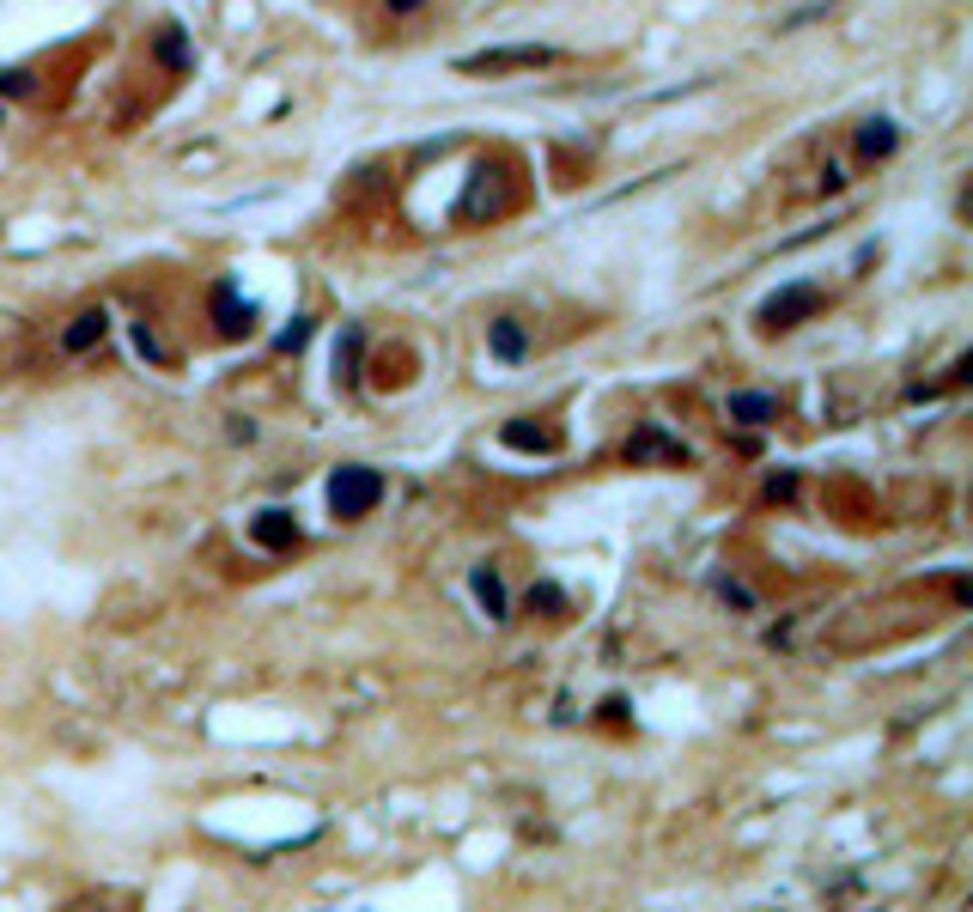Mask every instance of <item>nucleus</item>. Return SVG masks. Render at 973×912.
Here are the masks:
<instances>
[{"label":"nucleus","mask_w":973,"mask_h":912,"mask_svg":"<svg viewBox=\"0 0 973 912\" xmlns=\"http://www.w3.org/2000/svg\"><path fill=\"white\" fill-rule=\"evenodd\" d=\"M384 499V475L378 469H365V463H347V469H335L329 475V511L335 517H365L371 505H378Z\"/></svg>","instance_id":"nucleus-1"},{"label":"nucleus","mask_w":973,"mask_h":912,"mask_svg":"<svg viewBox=\"0 0 973 912\" xmlns=\"http://www.w3.org/2000/svg\"><path fill=\"white\" fill-rule=\"evenodd\" d=\"M821 311V292L815 286H785V292H773L761 311H755V323L767 329V335H779V329H797V323H809Z\"/></svg>","instance_id":"nucleus-2"},{"label":"nucleus","mask_w":973,"mask_h":912,"mask_svg":"<svg viewBox=\"0 0 973 912\" xmlns=\"http://www.w3.org/2000/svg\"><path fill=\"white\" fill-rule=\"evenodd\" d=\"M554 49L542 43H511V49H481V55H463L457 73H530V67H548Z\"/></svg>","instance_id":"nucleus-3"},{"label":"nucleus","mask_w":973,"mask_h":912,"mask_svg":"<svg viewBox=\"0 0 973 912\" xmlns=\"http://www.w3.org/2000/svg\"><path fill=\"white\" fill-rule=\"evenodd\" d=\"M213 323H219V335H226V341H238V335L256 329V304H244L232 280H219L213 286Z\"/></svg>","instance_id":"nucleus-4"},{"label":"nucleus","mask_w":973,"mask_h":912,"mask_svg":"<svg viewBox=\"0 0 973 912\" xmlns=\"http://www.w3.org/2000/svg\"><path fill=\"white\" fill-rule=\"evenodd\" d=\"M688 463V444L682 438H669L663 426H639L633 438H627V463Z\"/></svg>","instance_id":"nucleus-5"},{"label":"nucleus","mask_w":973,"mask_h":912,"mask_svg":"<svg viewBox=\"0 0 973 912\" xmlns=\"http://www.w3.org/2000/svg\"><path fill=\"white\" fill-rule=\"evenodd\" d=\"M250 536H256L262 548H274V554H286V548H298V517H292V511H280V505H268V511H256V523H250Z\"/></svg>","instance_id":"nucleus-6"},{"label":"nucleus","mask_w":973,"mask_h":912,"mask_svg":"<svg viewBox=\"0 0 973 912\" xmlns=\"http://www.w3.org/2000/svg\"><path fill=\"white\" fill-rule=\"evenodd\" d=\"M104 335H110V317H104V311H80V317L61 329V347H67V353H92Z\"/></svg>","instance_id":"nucleus-7"},{"label":"nucleus","mask_w":973,"mask_h":912,"mask_svg":"<svg viewBox=\"0 0 973 912\" xmlns=\"http://www.w3.org/2000/svg\"><path fill=\"white\" fill-rule=\"evenodd\" d=\"M153 61H159L165 73H189V67H195V49H189L183 25H165V31L153 37Z\"/></svg>","instance_id":"nucleus-8"},{"label":"nucleus","mask_w":973,"mask_h":912,"mask_svg":"<svg viewBox=\"0 0 973 912\" xmlns=\"http://www.w3.org/2000/svg\"><path fill=\"white\" fill-rule=\"evenodd\" d=\"M499 438H505L511 450H536V456H554V450H560V432L530 426V420H505V426H499Z\"/></svg>","instance_id":"nucleus-9"},{"label":"nucleus","mask_w":973,"mask_h":912,"mask_svg":"<svg viewBox=\"0 0 973 912\" xmlns=\"http://www.w3.org/2000/svg\"><path fill=\"white\" fill-rule=\"evenodd\" d=\"M724 414H730V420H742V426H767V420H779V402H773V396H761V390H736V396L724 402Z\"/></svg>","instance_id":"nucleus-10"},{"label":"nucleus","mask_w":973,"mask_h":912,"mask_svg":"<svg viewBox=\"0 0 973 912\" xmlns=\"http://www.w3.org/2000/svg\"><path fill=\"white\" fill-rule=\"evenodd\" d=\"M487 347H493V359H523V353H530V335H523L517 317H493L487 323Z\"/></svg>","instance_id":"nucleus-11"},{"label":"nucleus","mask_w":973,"mask_h":912,"mask_svg":"<svg viewBox=\"0 0 973 912\" xmlns=\"http://www.w3.org/2000/svg\"><path fill=\"white\" fill-rule=\"evenodd\" d=\"M894 146H901V128H894L888 116H870V122L858 128V159H888Z\"/></svg>","instance_id":"nucleus-12"},{"label":"nucleus","mask_w":973,"mask_h":912,"mask_svg":"<svg viewBox=\"0 0 973 912\" xmlns=\"http://www.w3.org/2000/svg\"><path fill=\"white\" fill-rule=\"evenodd\" d=\"M469 584H475V596H481V608H487V621H505V584H499V572H493V566H475Z\"/></svg>","instance_id":"nucleus-13"},{"label":"nucleus","mask_w":973,"mask_h":912,"mask_svg":"<svg viewBox=\"0 0 973 912\" xmlns=\"http://www.w3.org/2000/svg\"><path fill=\"white\" fill-rule=\"evenodd\" d=\"M359 347H365V335H359V329H341V347H335V377H341V384H353Z\"/></svg>","instance_id":"nucleus-14"},{"label":"nucleus","mask_w":973,"mask_h":912,"mask_svg":"<svg viewBox=\"0 0 973 912\" xmlns=\"http://www.w3.org/2000/svg\"><path fill=\"white\" fill-rule=\"evenodd\" d=\"M530 608H536V615H566L572 602H566V590H560V584H548V578H542V584H530Z\"/></svg>","instance_id":"nucleus-15"},{"label":"nucleus","mask_w":973,"mask_h":912,"mask_svg":"<svg viewBox=\"0 0 973 912\" xmlns=\"http://www.w3.org/2000/svg\"><path fill=\"white\" fill-rule=\"evenodd\" d=\"M37 80H31V67H0V98H31Z\"/></svg>","instance_id":"nucleus-16"},{"label":"nucleus","mask_w":973,"mask_h":912,"mask_svg":"<svg viewBox=\"0 0 973 912\" xmlns=\"http://www.w3.org/2000/svg\"><path fill=\"white\" fill-rule=\"evenodd\" d=\"M305 341H311V317H292V329H280V341H274V347H280V353H298Z\"/></svg>","instance_id":"nucleus-17"},{"label":"nucleus","mask_w":973,"mask_h":912,"mask_svg":"<svg viewBox=\"0 0 973 912\" xmlns=\"http://www.w3.org/2000/svg\"><path fill=\"white\" fill-rule=\"evenodd\" d=\"M134 353H140V359H153V365L165 359V347H159V335H153V329H146V323H134Z\"/></svg>","instance_id":"nucleus-18"},{"label":"nucleus","mask_w":973,"mask_h":912,"mask_svg":"<svg viewBox=\"0 0 973 912\" xmlns=\"http://www.w3.org/2000/svg\"><path fill=\"white\" fill-rule=\"evenodd\" d=\"M840 189H846V171L828 165V171H821V195H840Z\"/></svg>","instance_id":"nucleus-19"},{"label":"nucleus","mask_w":973,"mask_h":912,"mask_svg":"<svg viewBox=\"0 0 973 912\" xmlns=\"http://www.w3.org/2000/svg\"><path fill=\"white\" fill-rule=\"evenodd\" d=\"M767 493H773V499H791V493H797V475H773Z\"/></svg>","instance_id":"nucleus-20"},{"label":"nucleus","mask_w":973,"mask_h":912,"mask_svg":"<svg viewBox=\"0 0 973 912\" xmlns=\"http://www.w3.org/2000/svg\"><path fill=\"white\" fill-rule=\"evenodd\" d=\"M718 590H724V602H736V608H755V596H748L742 584H718Z\"/></svg>","instance_id":"nucleus-21"},{"label":"nucleus","mask_w":973,"mask_h":912,"mask_svg":"<svg viewBox=\"0 0 973 912\" xmlns=\"http://www.w3.org/2000/svg\"><path fill=\"white\" fill-rule=\"evenodd\" d=\"M384 7H390V13L402 19V13H420V7H426V0H384Z\"/></svg>","instance_id":"nucleus-22"}]
</instances>
